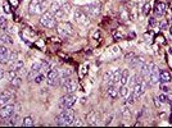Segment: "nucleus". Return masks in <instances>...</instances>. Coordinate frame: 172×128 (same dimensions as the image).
<instances>
[{
  "mask_svg": "<svg viewBox=\"0 0 172 128\" xmlns=\"http://www.w3.org/2000/svg\"><path fill=\"white\" fill-rule=\"evenodd\" d=\"M144 63H145V59H144L143 56H135L134 59H131L128 62L131 68H138V69H140V67H141Z\"/></svg>",
  "mask_w": 172,
  "mask_h": 128,
  "instance_id": "nucleus-15",
  "label": "nucleus"
},
{
  "mask_svg": "<svg viewBox=\"0 0 172 128\" xmlns=\"http://www.w3.org/2000/svg\"><path fill=\"white\" fill-rule=\"evenodd\" d=\"M6 27H8V23H6V19L4 18V17L0 16V30H1L3 32H5Z\"/></svg>",
  "mask_w": 172,
  "mask_h": 128,
  "instance_id": "nucleus-30",
  "label": "nucleus"
},
{
  "mask_svg": "<svg viewBox=\"0 0 172 128\" xmlns=\"http://www.w3.org/2000/svg\"><path fill=\"white\" fill-rule=\"evenodd\" d=\"M154 104H156V106H157V108H159L162 102L159 101V99H158V97H154Z\"/></svg>",
  "mask_w": 172,
  "mask_h": 128,
  "instance_id": "nucleus-45",
  "label": "nucleus"
},
{
  "mask_svg": "<svg viewBox=\"0 0 172 128\" xmlns=\"http://www.w3.org/2000/svg\"><path fill=\"white\" fill-rule=\"evenodd\" d=\"M75 126H84V122L81 119H75V122H73Z\"/></svg>",
  "mask_w": 172,
  "mask_h": 128,
  "instance_id": "nucleus-44",
  "label": "nucleus"
},
{
  "mask_svg": "<svg viewBox=\"0 0 172 128\" xmlns=\"http://www.w3.org/2000/svg\"><path fill=\"white\" fill-rule=\"evenodd\" d=\"M135 56H136V54H135V53H132V51H131V53H127V54L125 55V59L127 60V62H130V60H131V59H134Z\"/></svg>",
  "mask_w": 172,
  "mask_h": 128,
  "instance_id": "nucleus-41",
  "label": "nucleus"
},
{
  "mask_svg": "<svg viewBox=\"0 0 172 128\" xmlns=\"http://www.w3.org/2000/svg\"><path fill=\"white\" fill-rule=\"evenodd\" d=\"M159 68L154 63H150V69H149V76H148V82L149 85H152V86H154V85H157L158 82H159Z\"/></svg>",
  "mask_w": 172,
  "mask_h": 128,
  "instance_id": "nucleus-4",
  "label": "nucleus"
},
{
  "mask_svg": "<svg viewBox=\"0 0 172 128\" xmlns=\"http://www.w3.org/2000/svg\"><path fill=\"white\" fill-rule=\"evenodd\" d=\"M16 60H18V54H17L16 51L9 53V55H8V63L12 64V63H14Z\"/></svg>",
  "mask_w": 172,
  "mask_h": 128,
  "instance_id": "nucleus-26",
  "label": "nucleus"
},
{
  "mask_svg": "<svg viewBox=\"0 0 172 128\" xmlns=\"http://www.w3.org/2000/svg\"><path fill=\"white\" fill-rule=\"evenodd\" d=\"M121 72H122L121 69H116V70H114L113 74H112V81H111V83H109V85H116L117 82H120Z\"/></svg>",
  "mask_w": 172,
  "mask_h": 128,
  "instance_id": "nucleus-21",
  "label": "nucleus"
},
{
  "mask_svg": "<svg viewBox=\"0 0 172 128\" xmlns=\"http://www.w3.org/2000/svg\"><path fill=\"white\" fill-rule=\"evenodd\" d=\"M150 8H152V5H150L149 3L144 4V6H143V13H144V16H148L149 12H150Z\"/></svg>",
  "mask_w": 172,
  "mask_h": 128,
  "instance_id": "nucleus-39",
  "label": "nucleus"
},
{
  "mask_svg": "<svg viewBox=\"0 0 172 128\" xmlns=\"http://www.w3.org/2000/svg\"><path fill=\"white\" fill-rule=\"evenodd\" d=\"M0 55H9V50H8L5 44L0 45Z\"/></svg>",
  "mask_w": 172,
  "mask_h": 128,
  "instance_id": "nucleus-34",
  "label": "nucleus"
},
{
  "mask_svg": "<svg viewBox=\"0 0 172 128\" xmlns=\"http://www.w3.org/2000/svg\"><path fill=\"white\" fill-rule=\"evenodd\" d=\"M107 94L111 99H117L118 96H120V91H118L116 85H109V86H108V90H107Z\"/></svg>",
  "mask_w": 172,
  "mask_h": 128,
  "instance_id": "nucleus-17",
  "label": "nucleus"
},
{
  "mask_svg": "<svg viewBox=\"0 0 172 128\" xmlns=\"http://www.w3.org/2000/svg\"><path fill=\"white\" fill-rule=\"evenodd\" d=\"M122 115H123V118L125 119H130L132 117V112H131V109H130V106H123L122 108Z\"/></svg>",
  "mask_w": 172,
  "mask_h": 128,
  "instance_id": "nucleus-24",
  "label": "nucleus"
},
{
  "mask_svg": "<svg viewBox=\"0 0 172 128\" xmlns=\"http://www.w3.org/2000/svg\"><path fill=\"white\" fill-rule=\"evenodd\" d=\"M159 87H161V90H162L164 94H167V92L171 91V86L168 85V82H162V83L159 85Z\"/></svg>",
  "mask_w": 172,
  "mask_h": 128,
  "instance_id": "nucleus-29",
  "label": "nucleus"
},
{
  "mask_svg": "<svg viewBox=\"0 0 172 128\" xmlns=\"http://www.w3.org/2000/svg\"><path fill=\"white\" fill-rule=\"evenodd\" d=\"M40 23L46 28H54L57 26V18H55V16L53 14V12H49L48 10V12H44L41 14Z\"/></svg>",
  "mask_w": 172,
  "mask_h": 128,
  "instance_id": "nucleus-2",
  "label": "nucleus"
},
{
  "mask_svg": "<svg viewBox=\"0 0 172 128\" xmlns=\"http://www.w3.org/2000/svg\"><path fill=\"white\" fill-rule=\"evenodd\" d=\"M170 32H171V35H172V27H170Z\"/></svg>",
  "mask_w": 172,
  "mask_h": 128,
  "instance_id": "nucleus-50",
  "label": "nucleus"
},
{
  "mask_svg": "<svg viewBox=\"0 0 172 128\" xmlns=\"http://www.w3.org/2000/svg\"><path fill=\"white\" fill-rule=\"evenodd\" d=\"M118 91H120V96L121 97H123V99L127 97L128 94H130V88H128L127 85H122V86L118 88Z\"/></svg>",
  "mask_w": 172,
  "mask_h": 128,
  "instance_id": "nucleus-23",
  "label": "nucleus"
},
{
  "mask_svg": "<svg viewBox=\"0 0 172 128\" xmlns=\"http://www.w3.org/2000/svg\"><path fill=\"white\" fill-rule=\"evenodd\" d=\"M14 99V94L10 91H4V92H0V105H8L10 101H13Z\"/></svg>",
  "mask_w": 172,
  "mask_h": 128,
  "instance_id": "nucleus-12",
  "label": "nucleus"
},
{
  "mask_svg": "<svg viewBox=\"0 0 172 128\" xmlns=\"http://www.w3.org/2000/svg\"><path fill=\"white\" fill-rule=\"evenodd\" d=\"M149 24H150V26H154V24H156V18H153V17H152V18L149 19Z\"/></svg>",
  "mask_w": 172,
  "mask_h": 128,
  "instance_id": "nucleus-46",
  "label": "nucleus"
},
{
  "mask_svg": "<svg viewBox=\"0 0 172 128\" xmlns=\"http://www.w3.org/2000/svg\"><path fill=\"white\" fill-rule=\"evenodd\" d=\"M40 72H41V62H37V63L32 64V67H31L29 74H27V80H30V81L35 80V77H36Z\"/></svg>",
  "mask_w": 172,
  "mask_h": 128,
  "instance_id": "nucleus-14",
  "label": "nucleus"
},
{
  "mask_svg": "<svg viewBox=\"0 0 172 128\" xmlns=\"http://www.w3.org/2000/svg\"><path fill=\"white\" fill-rule=\"evenodd\" d=\"M156 14L157 16H163L164 13H166V4H164L163 1H157L156 4Z\"/></svg>",
  "mask_w": 172,
  "mask_h": 128,
  "instance_id": "nucleus-19",
  "label": "nucleus"
},
{
  "mask_svg": "<svg viewBox=\"0 0 172 128\" xmlns=\"http://www.w3.org/2000/svg\"><path fill=\"white\" fill-rule=\"evenodd\" d=\"M135 100H136V97L134 96V94H132V92H130L128 96L126 97V101H127V104H134Z\"/></svg>",
  "mask_w": 172,
  "mask_h": 128,
  "instance_id": "nucleus-38",
  "label": "nucleus"
},
{
  "mask_svg": "<svg viewBox=\"0 0 172 128\" xmlns=\"http://www.w3.org/2000/svg\"><path fill=\"white\" fill-rule=\"evenodd\" d=\"M172 81V76L168 70H161L159 72V82H168Z\"/></svg>",
  "mask_w": 172,
  "mask_h": 128,
  "instance_id": "nucleus-18",
  "label": "nucleus"
},
{
  "mask_svg": "<svg viewBox=\"0 0 172 128\" xmlns=\"http://www.w3.org/2000/svg\"><path fill=\"white\" fill-rule=\"evenodd\" d=\"M34 119L31 118V117H24V119H23V126L24 127H32L34 126Z\"/></svg>",
  "mask_w": 172,
  "mask_h": 128,
  "instance_id": "nucleus-27",
  "label": "nucleus"
},
{
  "mask_svg": "<svg viewBox=\"0 0 172 128\" xmlns=\"http://www.w3.org/2000/svg\"><path fill=\"white\" fill-rule=\"evenodd\" d=\"M57 31L59 35H62V36H72L75 30H73V26L71 23L68 22H62L59 23L57 26Z\"/></svg>",
  "mask_w": 172,
  "mask_h": 128,
  "instance_id": "nucleus-5",
  "label": "nucleus"
},
{
  "mask_svg": "<svg viewBox=\"0 0 172 128\" xmlns=\"http://www.w3.org/2000/svg\"><path fill=\"white\" fill-rule=\"evenodd\" d=\"M75 119H76L75 118V113H73L72 108L62 110L61 114L55 118L58 126H72L73 122H75Z\"/></svg>",
  "mask_w": 172,
  "mask_h": 128,
  "instance_id": "nucleus-1",
  "label": "nucleus"
},
{
  "mask_svg": "<svg viewBox=\"0 0 172 128\" xmlns=\"http://www.w3.org/2000/svg\"><path fill=\"white\" fill-rule=\"evenodd\" d=\"M62 88L66 91V94H73V92H76V90H77V82L71 80V78H68V80L66 81V83L62 86Z\"/></svg>",
  "mask_w": 172,
  "mask_h": 128,
  "instance_id": "nucleus-11",
  "label": "nucleus"
},
{
  "mask_svg": "<svg viewBox=\"0 0 172 128\" xmlns=\"http://www.w3.org/2000/svg\"><path fill=\"white\" fill-rule=\"evenodd\" d=\"M61 8L66 14H68L69 12H71V5L69 4H63V5H61Z\"/></svg>",
  "mask_w": 172,
  "mask_h": 128,
  "instance_id": "nucleus-40",
  "label": "nucleus"
},
{
  "mask_svg": "<svg viewBox=\"0 0 172 128\" xmlns=\"http://www.w3.org/2000/svg\"><path fill=\"white\" fill-rule=\"evenodd\" d=\"M49 69H50L49 63L48 62H41V72H43V73H48Z\"/></svg>",
  "mask_w": 172,
  "mask_h": 128,
  "instance_id": "nucleus-33",
  "label": "nucleus"
},
{
  "mask_svg": "<svg viewBox=\"0 0 172 128\" xmlns=\"http://www.w3.org/2000/svg\"><path fill=\"white\" fill-rule=\"evenodd\" d=\"M168 53H170V54L172 55V48H168Z\"/></svg>",
  "mask_w": 172,
  "mask_h": 128,
  "instance_id": "nucleus-49",
  "label": "nucleus"
},
{
  "mask_svg": "<svg viewBox=\"0 0 172 128\" xmlns=\"http://www.w3.org/2000/svg\"><path fill=\"white\" fill-rule=\"evenodd\" d=\"M59 8H61V4H59L58 1H53V3H51V5H50V12L55 13Z\"/></svg>",
  "mask_w": 172,
  "mask_h": 128,
  "instance_id": "nucleus-35",
  "label": "nucleus"
},
{
  "mask_svg": "<svg viewBox=\"0 0 172 128\" xmlns=\"http://www.w3.org/2000/svg\"><path fill=\"white\" fill-rule=\"evenodd\" d=\"M3 76V68H1V64H0V77Z\"/></svg>",
  "mask_w": 172,
  "mask_h": 128,
  "instance_id": "nucleus-48",
  "label": "nucleus"
},
{
  "mask_svg": "<svg viewBox=\"0 0 172 128\" xmlns=\"http://www.w3.org/2000/svg\"><path fill=\"white\" fill-rule=\"evenodd\" d=\"M82 10L87 14V16L96 17V16H99V13H100V6H99V4H89V5L84 6Z\"/></svg>",
  "mask_w": 172,
  "mask_h": 128,
  "instance_id": "nucleus-10",
  "label": "nucleus"
},
{
  "mask_svg": "<svg viewBox=\"0 0 172 128\" xmlns=\"http://www.w3.org/2000/svg\"><path fill=\"white\" fill-rule=\"evenodd\" d=\"M76 101H77V97L75 94H66L63 97H61V100H59V108H61V110L69 109L76 104Z\"/></svg>",
  "mask_w": 172,
  "mask_h": 128,
  "instance_id": "nucleus-3",
  "label": "nucleus"
},
{
  "mask_svg": "<svg viewBox=\"0 0 172 128\" xmlns=\"http://www.w3.org/2000/svg\"><path fill=\"white\" fill-rule=\"evenodd\" d=\"M44 80H45V73L40 72V73H39L37 76H36V77H35V80H34V81H35V82H36V83H41Z\"/></svg>",
  "mask_w": 172,
  "mask_h": 128,
  "instance_id": "nucleus-32",
  "label": "nucleus"
},
{
  "mask_svg": "<svg viewBox=\"0 0 172 128\" xmlns=\"http://www.w3.org/2000/svg\"><path fill=\"white\" fill-rule=\"evenodd\" d=\"M158 99H159V101L162 102V104H164V102H168V97L166 96V94H162L158 96Z\"/></svg>",
  "mask_w": 172,
  "mask_h": 128,
  "instance_id": "nucleus-42",
  "label": "nucleus"
},
{
  "mask_svg": "<svg viewBox=\"0 0 172 128\" xmlns=\"http://www.w3.org/2000/svg\"><path fill=\"white\" fill-rule=\"evenodd\" d=\"M9 3H10V5H13L14 8H17V6L19 5V0H9Z\"/></svg>",
  "mask_w": 172,
  "mask_h": 128,
  "instance_id": "nucleus-43",
  "label": "nucleus"
},
{
  "mask_svg": "<svg viewBox=\"0 0 172 128\" xmlns=\"http://www.w3.org/2000/svg\"><path fill=\"white\" fill-rule=\"evenodd\" d=\"M145 85H146V81H143V82H139L132 86V94H134V96L136 99L139 97V96H141L144 92H145Z\"/></svg>",
  "mask_w": 172,
  "mask_h": 128,
  "instance_id": "nucleus-13",
  "label": "nucleus"
},
{
  "mask_svg": "<svg viewBox=\"0 0 172 128\" xmlns=\"http://www.w3.org/2000/svg\"><path fill=\"white\" fill-rule=\"evenodd\" d=\"M59 76H61V74H59L58 69L50 68L49 72L46 73V83L49 85V86H55V85H58Z\"/></svg>",
  "mask_w": 172,
  "mask_h": 128,
  "instance_id": "nucleus-7",
  "label": "nucleus"
},
{
  "mask_svg": "<svg viewBox=\"0 0 172 128\" xmlns=\"http://www.w3.org/2000/svg\"><path fill=\"white\" fill-rule=\"evenodd\" d=\"M29 12L30 14H37V13L43 14L45 12L44 1H41V0H31L29 5Z\"/></svg>",
  "mask_w": 172,
  "mask_h": 128,
  "instance_id": "nucleus-6",
  "label": "nucleus"
},
{
  "mask_svg": "<svg viewBox=\"0 0 172 128\" xmlns=\"http://www.w3.org/2000/svg\"><path fill=\"white\" fill-rule=\"evenodd\" d=\"M75 19L80 26H89L90 21H89V16L84 12L82 9H77L75 13Z\"/></svg>",
  "mask_w": 172,
  "mask_h": 128,
  "instance_id": "nucleus-8",
  "label": "nucleus"
},
{
  "mask_svg": "<svg viewBox=\"0 0 172 128\" xmlns=\"http://www.w3.org/2000/svg\"><path fill=\"white\" fill-rule=\"evenodd\" d=\"M18 120H19V115H14V117H10V122H9V124L10 126H17L18 124Z\"/></svg>",
  "mask_w": 172,
  "mask_h": 128,
  "instance_id": "nucleus-37",
  "label": "nucleus"
},
{
  "mask_svg": "<svg viewBox=\"0 0 172 128\" xmlns=\"http://www.w3.org/2000/svg\"><path fill=\"white\" fill-rule=\"evenodd\" d=\"M112 74H113V72H107V73L104 74V77H103L104 83H108V85L111 83V81H112Z\"/></svg>",
  "mask_w": 172,
  "mask_h": 128,
  "instance_id": "nucleus-31",
  "label": "nucleus"
},
{
  "mask_svg": "<svg viewBox=\"0 0 172 128\" xmlns=\"http://www.w3.org/2000/svg\"><path fill=\"white\" fill-rule=\"evenodd\" d=\"M162 30H167V23H163L162 24Z\"/></svg>",
  "mask_w": 172,
  "mask_h": 128,
  "instance_id": "nucleus-47",
  "label": "nucleus"
},
{
  "mask_svg": "<svg viewBox=\"0 0 172 128\" xmlns=\"http://www.w3.org/2000/svg\"><path fill=\"white\" fill-rule=\"evenodd\" d=\"M128 78H130V70L128 69H122L121 72V78H120V83L122 85H127L128 83Z\"/></svg>",
  "mask_w": 172,
  "mask_h": 128,
  "instance_id": "nucleus-20",
  "label": "nucleus"
},
{
  "mask_svg": "<svg viewBox=\"0 0 172 128\" xmlns=\"http://www.w3.org/2000/svg\"><path fill=\"white\" fill-rule=\"evenodd\" d=\"M21 82H22V80H21V77H14L13 80H10V85H12L13 87H19V85H21Z\"/></svg>",
  "mask_w": 172,
  "mask_h": 128,
  "instance_id": "nucleus-28",
  "label": "nucleus"
},
{
  "mask_svg": "<svg viewBox=\"0 0 172 128\" xmlns=\"http://www.w3.org/2000/svg\"><path fill=\"white\" fill-rule=\"evenodd\" d=\"M3 9H4V13L6 14H9V13H12V9H10V3L9 1H4V4H3Z\"/></svg>",
  "mask_w": 172,
  "mask_h": 128,
  "instance_id": "nucleus-36",
  "label": "nucleus"
},
{
  "mask_svg": "<svg viewBox=\"0 0 172 128\" xmlns=\"http://www.w3.org/2000/svg\"><path fill=\"white\" fill-rule=\"evenodd\" d=\"M23 65H24V63L22 62V60H16L14 63H12L10 64V69H14V70H17V72H19L21 69H23Z\"/></svg>",
  "mask_w": 172,
  "mask_h": 128,
  "instance_id": "nucleus-22",
  "label": "nucleus"
},
{
  "mask_svg": "<svg viewBox=\"0 0 172 128\" xmlns=\"http://www.w3.org/2000/svg\"><path fill=\"white\" fill-rule=\"evenodd\" d=\"M14 110H16L14 105H10V104L3 105L1 108H0V118L4 119V120L10 119V117L14 114Z\"/></svg>",
  "mask_w": 172,
  "mask_h": 128,
  "instance_id": "nucleus-9",
  "label": "nucleus"
},
{
  "mask_svg": "<svg viewBox=\"0 0 172 128\" xmlns=\"http://www.w3.org/2000/svg\"><path fill=\"white\" fill-rule=\"evenodd\" d=\"M98 118H99V115H98V113L95 112V110H91L89 114L86 115V120L90 126H95V124L98 123Z\"/></svg>",
  "mask_w": 172,
  "mask_h": 128,
  "instance_id": "nucleus-16",
  "label": "nucleus"
},
{
  "mask_svg": "<svg viewBox=\"0 0 172 128\" xmlns=\"http://www.w3.org/2000/svg\"><path fill=\"white\" fill-rule=\"evenodd\" d=\"M0 38H1L3 42H4L5 45H6V44H8V45H13V42H14V41L12 40V37H10L9 35H6V33H3L1 36H0Z\"/></svg>",
  "mask_w": 172,
  "mask_h": 128,
  "instance_id": "nucleus-25",
  "label": "nucleus"
}]
</instances>
